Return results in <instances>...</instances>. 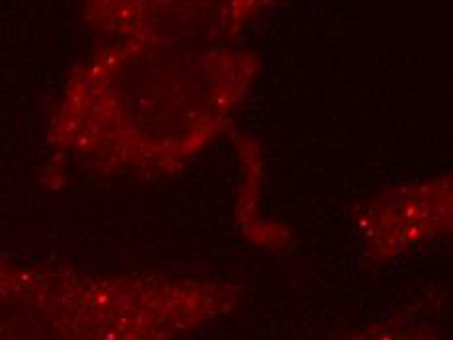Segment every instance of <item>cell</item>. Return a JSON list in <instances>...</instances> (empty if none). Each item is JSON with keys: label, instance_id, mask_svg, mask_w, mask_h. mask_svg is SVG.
I'll use <instances>...</instances> for the list:
<instances>
[{"label": "cell", "instance_id": "cell-1", "mask_svg": "<svg viewBox=\"0 0 453 340\" xmlns=\"http://www.w3.org/2000/svg\"><path fill=\"white\" fill-rule=\"evenodd\" d=\"M260 73V53L237 43L108 42L69 73L47 151L90 174L173 176L233 128Z\"/></svg>", "mask_w": 453, "mask_h": 340}, {"label": "cell", "instance_id": "cell-2", "mask_svg": "<svg viewBox=\"0 0 453 340\" xmlns=\"http://www.w3.org/2000/svg\"><path fill=\"white\" fill-rule=\"evenodd\" d=\"M288 0H79L81 20L108 42L223 45Z\"/></svg>", "mask_w": 453, "mask_h": 340}]
</instances>
